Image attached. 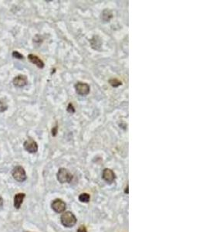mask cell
Segmentation results:
<instances>
[{
	"instance_id": "cell-13",
	"label": "cell",
	"mask_w": 206,
	"mask_h": 232,
	"mask_svg": "<svg viewBox=\"0 0 206 232\" xmlns=\"http://www.w3.org/2000/svg\"><path fill=\"white\" fill-rule=\"evenodd\" d=\"M111 17H112V14L110 11H108V10L103 11V14H102V18H103V20L109 21Z\"/></svg>"
},
{
	"instance_id": "cell-16",
	"label": "cell",
	"mask_w": 206,
	"mask_h": 232,
	"mask_svg": "<svg viewBox=\"0 0 206 232\" xmlns=\"http://www.w3.org/2000/svg\"><path fill=\"white\" fill-rule=\"evenodd\" d=\"M67 111L70 112V114H71V113H73L74 111H75V109H74V108L72 104H69L68 107H67Z\"/></svg>"
},
{
	"instance_id": "cell-12",
	"label": "cell",
	"mask_w": 206,
	"mask_h": 232,
	"mask_svg": "<svg viewBox=\"0 0 206 232\" xmlns=\"http://www.w3.org/2000/svg\"><path fill=\"white\" fill-rule=\"evenodd\" d=\"M109 83L113 88H118V87H119L121 85V82L117 78H111L109 80Z\"/></svg>"
},
{
	"instance_id": "cell-19",
	"label": "cell",
	"mask_w": 206,
	"mask_h": 232,
	"mask_svg": "<svg viewBox=\"0 0 206 232\" xmlns=\"http://www.w3.org/2000/svg\"><path fill=\"white\" fill-rule=\"evenodd\" d=\"M3 198L0 197V208L3 207Z\"/></svg>"
},
{
	"instance_id": "cell-5",
	"label": "cell",
	"mask_w": 206,
	"mask_h": 232,
	"mask_svg": "<svg viewBox=\"0 0 206 232\" xmlns=\"http://www.w3.org/2000/svg\"><path fill=\"white\" fill-rule=\"evenodd\" d=\"M75 90L78 95L81 96H85L90 93V86L87 83L78 82L75 85Z\"/></svg>"
},
{
	"instance_id": "cell-7",
	"label": "cell",
	"mask_w": 206,
	"mask_h": 232,
	"mask_svg": "<svg viewBox=\"0 0 206 232\" xmlns=\"http://www.w3.org/2000/svg\"><path fill=\"white\" fill-rule=\"evenodd\" d=\"M27 77L25 75H19L18 76L15 77L14 79L13 80V84L14 86L17 87V88H23V87L26 86L27 85Z\"/></svg>"
},
{
	"instance_id": "cell-14",
	"label": "cell",
	"mask_w": 206,
	"mask_h": 232,
	"mask_svg": "<svg viewBox=\"0 0 206 232\" xmlns=\"http://www.w3.org/2000/svg\"><path fill=\"white\" fill-rule=\"evenodd\" d=\"M8 105L2 99H0V112H4L7 110Z\"/></svg>"
},
{
	"instance_id": "cell-8",
	"label": "cell",
	"mask_w": 206,
	"mask_h": 232,
	"mask_svg": "<svg viewBox=\"0 0 206 232\" xmlns=\"http://www.w3.org/2000/svg\"><path fill=\"white\" fill-rule=\"evenodd\" d=\"M102 177L103 179L106 181L107 183H111L114 181L115 178V173L110 169H103V173H102Z\"/></svg>"
},
{
	"instance_id": "cell-4",
	"label": "cell",
	"mask_w": 206,
	"mask_h": 232,
	"mask_svg": "<svg viewBox=\"0 0 206 232\" xmlns=\"http://www.w3.org/2000/svg\"><path fill=\"white\" fill-rule=\"evenodd\" d=\"M25 150L29 153H36L38 150V145L37 142L33 139H28L23 143Z\"/></svg>"
},
{
	"instance_id": "cell-17",
	"label": "cell",
	"mask_w": 206,
	"mask_h": 232,
	"mask_svg": "<svg viewBox=\"0 0 206 232\" xmlns=\"http://www.w3.org/2000/svg\"><path fill=\"white\" fill-rule=\"evenodd\" d=\"M77 232H87V228H85V226L82 225V226H80V228H78V230H77Z\"/></svg>"
},
{
	"instance_id": "cell-10",
	"label": "cell",
	"mask_w": 206,
	"mask_h": 232,
	"mask_svg": "<svg viewBox=\"0 0 206 232\" xmlns=\"http://www.w3.org/2000/svg\"><path fill=\"white\" fill-rule=\"evenodd\" d=\"M26 197V194L20 193H17L15 195L14 197V207H16V209H19L21 207L23 202L24 198Z\"/></svg>"
},
{
	"instance_id": "cell-18",
	"label": "cell",
	"mask_w": 206,
	"mask_h": 232,
	"mask_svg": "<svg viewBox=\"0 0 206 232\" xmlns=\"http://www.w3.org/2000/svg\"><path fill=\"white\" fill-rule=\"evenodd\" d=\"M57 127H54L53 129H52V135L53 136H56V134H57Z\"/></svg>"
},
{
	"instance_id": "cell-2",
	"label": "cell",
	"mask_w": 206,
	"mask_h": 232,
	"mask_svg": "<svg viewBox=\"0 0 206 232\" xmlns=\"http://www.w3.org/2000/svg\"><path fill=\"white\" fill-rule=\"evenodd\" d=\"M57 180L60 183H70V181L73 179L72 174L67 170L65 168H60L58 170V173L57 174Z\"/></svg>"
},
{
	"instance_id": "cell-11",
	"label": "cell",
	"mask_w": 206,
	"mask_h": 232,
	"mask_svg": "<svg viewBox=\"0 0 206 232\" xmlns=\"http://www.w3.org/2000/svg\"><path fill=\"white\" fill-rule=\"evenodd\" d=\"M90 200V196L88 193H81L79 196V200L80 202H83V203H88Z\"/></svg>"
},
{
	"instance_id": "cell-1",
	"label": "cell",
	"mask_w": 206,
	"mask_h": 232,
	"mask_svg": "<svg viewBox=\"0 0 206 232\" xmlns=\"http://www.w3.org/2000/svg\"><path fill=\"white\" fill-rule=\"evenodd\" d=\"M60 220L62 224L66 228H72L77 224V218L72 212H63L60 217Z\"/></svg>"
},
{
	"instance_id": "cell-15",
	"label": "cell",
	"mask_w": 206,
	"mask_h": 232,
	"mask_svg": "<svg viewBox=\"0 0 206 232\" xmlns=\"http://www.w3.org/2000/svg\"><path fill=\"white\" fill-rule=\"evenodd\" d=\"M12 56H13V57H14V58L19 59V60H23V59L24 58L23 55V54H21L20 53L17 52V51H13V54H12Z\"/></svg>"
},
{
	"instance_id": "cell-9",
	"label": "cell",
	"mask_w": 206,
	"mask_h": 232,
	"mask_svg": "<svg viewBox=\"0 0 206 232\" xmlns=\"http://www.w3.org/2000/svg\"><path fill=\"white\" fill-rule=\"evenodd\" d=\"M28 59H29V60L31 63L35 64L37 67H39V68L42 69L44 67L43 61L39 57H38L37 56L34 55V54H29V55H28Z\"/></svg>"
},
{
	"instance_id": "cell-6",
	"label": "cell",
	"mask_w": 206,
	"mask_h": 232,
	"mask_svg": "<svg viewBox=\"0 0 206 232\" xmlns=\"http://www.w3.org/2000/svg\"><path fill=\"white\" fill-rule=\"evenodd\" d=\"M51 207H52V209L54 211L60 214L64 212V210H66V207H67V204H66L65 202L63 201L60 199H57V200H54L52 202Z\"/></svg>"
},
{
	"instance_id": "cell-3",
	"label": "cell",
	"mask_w": 206,
	"mask_h": 232,
	"mask_svg": "<svg viewBox=\"0 0 206 232\" xmlns=\"http://www.w3.org/2000/svg\"><path fill=\"white\" fill-rule=\"evenodd\" d=\"M12 176L17 182L23 183L26 180V173L25 169L21 166H16L13 168Z\"/></svg>"
},
{
	"instance_id": "cell-20",
	"label": "cell",
	"mask_w": 206,
	"mask_h": 232,
	"mask_svg": "<svg viewBox=\"0 0 206 232\" xmlns=\"http://www.w3.org/2000/svg\"><path fill=\"white\" fill-rule=\"evenodd\" d=\"M26 232H28V231H26Z\"/></svg>"
}]
</instances>
